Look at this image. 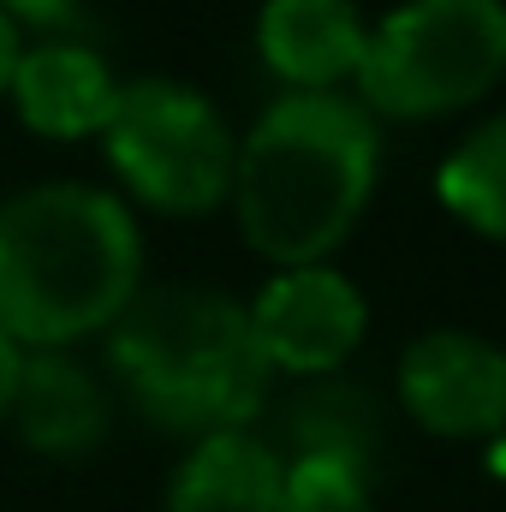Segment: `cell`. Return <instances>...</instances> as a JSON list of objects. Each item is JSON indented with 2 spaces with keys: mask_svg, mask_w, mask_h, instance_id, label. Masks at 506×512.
Listing matches in <instances>:
<instances>
[{
  "mask_svg": "<svg viewBox=\"0 0 506 512\" xmlns=\"http://www.w3.org/2000/svg\"><path fill=\"white\" fill-rule=\"evenodd\" d=\"M114 370L143 417L173 435H233L262 417L274 370L239 298L209 286H149L108 328Z\"/></svg>",
  "mask_w": 506,
  "mask_h": 512,
  "instance_id": "3",
  "label": "cell"
},
{
  "mask_svg": "<svg viewBox=\"0 0 506 512\" xmlns=\"http://www.w3.org/2000/svg\"><path fill=\"white\" fill-rule=\"evenodd\" d=\"M0 12L12 24H54V18L72 12V0H0Z\"/></svg>",
  "mask_w": 506,
  "mask_h": 512,
  "instance_id": "16",
  "label": "cell"
},
{
  "mask_svg": "<svg viewBox=\"0 0 506 512\" xmlns=\"http://www.w3.org/2000/svg\"><path fill=\"white\" fill-rule=\"evenodd\" d=\"M280 441H286L280 459H334V465H352V471L370 477L381 459L376 393L364 382H352V376L298 382V393L280 411ZM280 441H268V447H280Z\"/></svg>",
  "mask_w": 506,
  "mask_h": 512,
  "instance_id": "11",
  "label": "cell"
},
{
  "mask_svg": "<svg viewBox=\"0 0 506 512\" xmlns=\"http://www.w3.org/2000/svg\"><path fill=\"white\" fill-rule=\"evenodd\" d=\"M381 179L376 114L346 96H280L239 137L233 221L268 268L328 262L364 221Z\"/></svg>",
  "mask_w": 506,
  "mask_h": 512,
  "instance_id": "1",
  "label": "cell"
},
{
  "mask_svg": "<svg viewBox=\"0 0 506 512\" xmlns=\"http://www.w3.org/2000/svg\"><path fill=\"white\" fill-rule=\"evenodd\" d=\"M495 465H501V471H506V429H501V435H495Z\"/></svg>",
  "mask_w": 506,
  "mask_h": 512,
  "instance_id": "18",
  "label": "cell"
},
{
  "mask_svg": "<svg viewBox=\"0 0 506 512\" xmlns=\"http://www.w3.org/2000/svg\"><path fill=\"white\" fill-rule=\"evenodd\" d=\"M280 512H376V489L352 465H334V459H286Z\"/></svg>",
  "mask_w": 506,
  "mask_h": 512,
  "instance_id": "14",
  "label": "cell"
},
{
  "mask_svg": "<svg viewBox=\"0 0 506 512\" xmlns=\"http://www.w3.org/2000/svg\"><path fill=\"white\" fill-rule=\"evenodd\" d=\"M102 149L126 191L155 215H215L233 197L239 137L221 108L179 78H131L114 96Z\"/></svg>",
  "mask_w": 506,
  "mask_h": 512,
  "instance_id": "5",
  "label": "cell"
},
{
  "mask_svg": "<svg viewBox=\"0 0 506 512\" xmlns=\"http://www.w3.org/2000/svg\"><path fill=\"white\" fill-rule=\"evenodd\" d=\"M18 376H24V346L0 328V423L12 417V399H18Z\"/></svg>",
  "mask_w": 506,
  "mask_h": 512,
  "instance_id": "15",
  "label": "cell"
},
{
  "mask_svg": "<svg viewBox=\"0 0 506 512\" xmlns=\"http://www.w3.org/2000/svg\"><path fill=\"white\" fill-rule=\"evenodd\" d=\"M143 292L137 215L102 185H30L0 203V328L24 352H66Z\"/></svg>",
  "mask_w": 506,
  "mask_h": 512,
  "instance_id": "2",
  "label": "cell"
},
{
  "mask_svg": "<svg viewBox=\"0 0 506 512\" xmlns=\"http://www.w3.org/2000/svg\"><path fill=\"white\" fill-rule=\"evenodd\" d=\"M18 54H24V36H18V24L0 12V96L12 90V72H18Z\"/></svg>",
  "mask_w": 506,
  "mask_h": 512,
  "instance_id": "17",
  "label": "cell"
},
{
  "mask_svg": "<svg viewBox=\"0 0 506 512\" xmlns=\"http://www.w3.org/2000/svg\"><path fill=\"white\" fill-rule=\"evenodd\" d=\"M506 78V0H399L370 24L358 102L376 120H447Z\"/></svg>",
  "mask_w": 506,
  "mask_h": 512,
  "instance_id": "4",
  "label": "cell"
},
{
  "mask_svg": "<svg viewBox=\"0 0 506 512\" xmlns=\"http://www.w3.org/2000/svg\"><path fill=\"white\" fill-rule=\"evenodd\" d=\"M245 316H251V334L268 370L292 376V382L340 376V364L358 352V340L370 328V304H364L358 280L340 274L334 262L274 268V280L245 304Z\"/></svg>",
  "mask_w": 506,
  "mask_h": 512,
  "instance_id": "6",
  "label": "cell"
},
{
  "mask_svg": "<svg viewBox=\"0 0 506 512\" xmlns=\"http://www.w3.org/2000/svg\"><path fill=\"white\" fill-rule=\"evenodd\" d=\"M6 96L36 137L78 143V137H102L108 114H114V96H120V78L84 42H36L18 54Z\"/></svg>",
  "mask_w": 506,
  "mask_h": 512,
  "instance_id": "9",
  "label": "cell"
},
{
  "mask_svg": "<svg viewBox=\"0 0 506 512\" xmlns=\"http://www.w3.org/2000/svg\"><path fill=\"white\" fill-rule=\"evenodd\" d=\"M280 483L286 459L262 435H209L179 459L167 483V512H280Z\"/></svg>",
  "mask_w": 506,
  "mask_h": 512,
  "instance_id": "12",
  "label": "cell"
},
{
  "mask_svg": "<svg viewBox=\"0 0 506 512\" xmlns=\"http://www.w3.org/2000/svg\"><path fill=\"white\" fill-rule=\"evenodd\" d=\"M393 393L423 435L495 441L506 429V352L471 328L417 334L399 358Z\"/></svg>",
  "mask_w": 506,
  "mask_h": 512,
  "instance_id": "7",
  "label": "cell"
},
{
  "mask_svg": "<svg viewBox=\"0 0 506 512\" xmlns=\"http://www.w3.org/2000/svg\"><path fill=\"white\" fill-rule=\"evenodd\" d=\"M435 197H441V209L459 227H471V233L506 245V114L483 120V126L441 161Z\"/></svg>",
  "mask_w": 506,
  "mask_h": 512,
  "instance_id": "13",
  "label": "cell"
},
{
  "mask_svg": "<svg viewBox=\"0 0 506 512\" xmlns=\"http://www.w3.org/2000/svg\"><path fill=\"white\" fill-rule=\"evenodd\" d=\"M12 423L42 459H90L108 441V399L72 352H24Z\"/></svg>",
  "mask_w": 506,
  "mask_h": 512,
  "instance_id": "10",
  "label": "cell"
},
{
  "mask_svg": "<svg viewBox=\"0 0 506 512\" xmlns=\"http://www.w3.org/2000/svg\"><path fill=\"white\" fill-rule=\"evenodd\" d=\"M370 24L358 0H262L256 54L292 96H328L358 78Z\"/></svg>",
  "mask_w": 506,
  "mask_h": 512,
  "instance_id": "8",
  "label": "cell"
}]
</instances>
